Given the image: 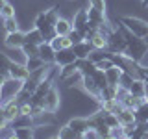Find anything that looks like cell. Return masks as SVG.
<instances>
[{
  "label": "cell",
  "instance_id": "obj_1",
  "mask_svg": "<svg viewBox=\"0 0 148 139\" xmlns=\"http://www.w3.org/2000/svg\"><path fill=\"white\" fill-rule=\"evenodd\" d=\"M59 19V13H58V8H52V9H45V11H41L39 15L35 17L34 24L35 28L43 34L45 41H50L56 34V22H58Z\"/></svg>",
  "mask_w": 148,
  "mask_h": 139
},
{
  "label": "cell",
  "instance_id": "obj_2",
  "mask_svg": "<svg viewBox=\"0 0 148 139\" xmlns=\"http://www.w3.org/2000/svg\"><path fill=\"white\" fill-rule=\"evenodd\" d=\"M124 32V37H126V52L132 59H135L137 63H141L145 59V56L148 54V43L145 41V37H139V35H133L130 30H126L122 24H120Z\"/></svg>",
  "mask_w": 148,
  "mask_h": 139
},
{
  "label": "cell",
  "instance_id": "obj_3",
  "mask_svg": "<svg viewBox=\"0 0 148 139\" xmlns=\"http://www.w3.org/2000/svg\"><path fill=\"white\" fill-rule=\"evenodd\" d=\"M24 89V80H17V78L6 76L2 80V104L13 100L18 96V93Z\"/></svg>",
  "mask_w": 148,
  "mask_h": 139
},
{
  "label": "cell",
  "instance_id": "obj_4",
  "mask_svg": "<svg viewBox=\"0 0 148 139\" xmlns=\"http://www.w3.org/2000/svg\"><path fill=\"white\" fill-rule=\"evenodd\" d=\"M120 24H122L126 30H130L133 35H139V37H146L148 34V22L143 21L139 17H132V15H122L119 19Z\"/></svg>",
  "mask_w": 148,
  "mask_h": 139
},
{
  "label": "cell",
  "instance_id": "obj_5",
  "mask_svg": "<svg viewBox=\"0 0 148 139\" xmlns=\"http://www.w3.org/2000/svg\"><path fill=\"white\" fill-rule=\"evenodd\" d=\"M108 50L111 54H124L126 52V37H124V32H122V28H120V21H119V30L115 28L109 34Z\"/></svg>",
  "mask_w": 148,
  "mask_h": 139
},
{
  "label": "cell",
  "instance_id": "obj_6",
  "mask_svg": "<svg viewBox=\"0 0 148 139\" xmlns=\"http://www.w3.org/2000/svg\"><path fill=\"white\" fill-rule=\"evenodd\" d=\"M59 106H61V95H59L58 87L52 85L45 96V109H46V113H56L59 109Z\"/></svg>",
  "mask_w": 148,
  "mask_h": 139
},
{
  "label": "cell",
  "instance_id": "obj_7",
  "mask_svg": "<svg viewBox=\"0 0 148 139\" xmlns=\"http://www.w3.org/2000/svg\"><path fill=\"white\" fill-rule=\"evenodd\" d=\"M24 43H26V34L21 32V30L9 32V34H6V37H4V45L11 50H21Z\"/></svg>",
  "mask_w": 148,
  "mask_h": 139
},
{
  "label": "cell",
  "instance_id": "obj_8",
  "mask_svg": "<svg viewBox=\"0 0 148 139\" xmlns=\"http://www.w3.org/2000/svg\"><path fill=\"white\" fill-rule=\"evenodd\" d=\"M8 76L11 78H17V80H28V76H30V69L26 67V63H18L13 59L11 65H9V71H8Z\"/></svg>",
  "mask_w": 148,
  "mask_h": 139
},
{
  "label": "cell",
  "instance_id": "obj_9",
  "mask_svg": "<svg viewBox=\"0 0 148 139\" xmlns=\"http://www.w3.org/2000/svg\"><path fill=\"white\" fill-rule=\"evenodd\" d=\"M76 54L72 52V48H61V50H58L54 56V63H56V67H65V65H69V63H74L76 61Z\"/></svg>",
  "mask_w": 148,
  "mask_h": 139
},
{
  "label": "cell",
  "instance_id": "obj_10",
  "mask_svg": "<svg viewBox=\"0 0 148 139\" xmlns=\"http://www.w3.org/2000/svg\"><path fill=\"white\" fill-rule=\"evenodd\" d=\"M2 111H4V115H6L8 122H13V120L21 115V102H18L17 98L9 100V102H6V104H2Z\"/></svg>",
  "mask_w": 148,
  "mask_h": 139
},
{
  "label": "cell",
  "instance_id": "obj_11",
  "mask_svg": "<svg viewBox=\"0 0 148 139\" xmlns=\"http://www.w3.org/2000/svg\"><path fill=\"white\" fill-rule=\"evenodd\" d=\"M95 50V46L91 45V41H87V39H83L82 43H76V45H72V52L76 54V58L78 59H85V58H89V54Z\"/></svg>",
  "mask_w": 148,
  "mask_h": 139
},
{
  "label": "cell",
  "instance_id": "obj_12",
  "mask_svg": "<svg viewBox=\"0 0 148 139\" xmlns=\"http://www.w3.org/2000/svg\"><path fill=\"white\" fill-rule=\"evenodd\" d=\"M108 39H109V34H106L102 30H95L87 41H91V45L95 48H108Z\"/></svg>",
  "mask_w": 148,
  "mask_h": 139
},
{
  "label": "cell",
  "instance_id": "obj_13",
  "mask_svg": "<svg viewBox=\"0 0 148 139\" xmlns=\"http://www.w3.org/2000/svg\"><path fill=\"white\" fill-rule=\"evenodd\" d=\"M76 65H78V71H80V74H83V76H92L95 74V71L98 67H96L95 61H91L89 58L85 59H76Z\"/></svg>",
  "mask_w": 148,
  "mask_h": 139
},
{
  "label": "cell",
  "instance_id": "obj_14",
  "mask_svg": "<svg viewBox=\"0 0 148 139\" xmlns=\"http://www.w3.org/2000/svg\"><path fill=\"white\" fill-rule=\"evenodd\" d=\"M54 56H56V50L52 48V45L48 41L39 45V58L43 59L45 63H54Z\"/></svg>",
  "mask_w": 148,
  "mask_h": 139
},
{
  "label": "cell",
  "instance_id": "obj_15",
  "mask_svg": "<svg viewBox=\"0 0 148 139\" xmlns=\"http://www.w3.org/2000/svg\"><path fill=\"white\" fill-rule=\"evenodd\" d=\"M67 124L74 130V132L80 133V137H82V136H83V132L89 128V119H87V117H74V119L69 120Z\"/></svg>",
  "mask_w": 148,
  "mask_h": 139
},
{
  "label": "cell",
  "instance_id": "obj_16",
  "mask_svg": "<svg viewBox=\"0 0 148 139\" xmlns=\"http://www.w3.org/2000/svg\"><path fill=\"white\" fill-rule=\"evenodd\" d=\"M117 115H119L120 124H135L137 122V115H135V109L133 108H124L122 106V109Z\"/></svg>",
  "mask_w": 148,
  "mask_h": 139
},
{
  "label": "cell",
  "instance_id": "obj_17",
  "mask_svg": "<svg viewBox=\"0 0 148 139\" xmlns=\"http://www.w3.org/2000/svg\"><path fill=\"white\" fill-rule=\"evenodd\" d=\"M72 21H67V19L59 17L58 22H56V34L58 35H69L72 32Z\"/></svg>",
  "mask_w": 148,
  "mask_h": 139
},
{
  "label": "cell",
  "instance_id": "obj_18",
  "mask_svg": "<svg viewBox=\"0 0 148 139\" xmlns=\"http://www.w3.org/2000/svg\"><path fill=\"white\" fill-rule=\"evenodd\" d=\"M13 137L17 139H30L35 136V126H18V128H13Z\"/></svg>",
  "mask_w": 148,
  "mask_h": 139
},
{
  "label": "cell",
  "instance_id": "obj_19",
  "mask_svg": "<svg viewBox=\"0 0 148 139\" xmlns=\"http://www.w3.org/2000/svg\"><path fill=\"white\" fill-rule=\"evenodd\" d=\"M145 89H146V82L145 78H135L133 83L130 85V93H132L133 96H145Z\"/></svg>",
  "mask_w": 148,
  "mask_h": 139
},
{
  "label": "cell",
  "instance_id": "obj_20",
  "mask_svg": "<svg viewBox=\"0 0 148 139\" xmlns=\"http://www.w3.org/2000/svg\"><path fill=\"white\" fill-rule=\"evenodd\" d=\"M120 74H122V69L117 67V65H113V67L106 69V78H108V83H111V85H119Z\"/></svg>",
  "mask_w": 148,
  "mask_h": 139
},
{
  "label": "cell",
  "instance_id": "obj_21",
  "mask_svg": "<svg viewBox=\"0 0 148 139\" xmlns=\"http://www.w3.org/2000/svg\"><path fill=\"white\" fill-rule=\"evenodd\" d=\"M13 128H18V126H35V117L34 115H26V113H21L18 117L11 122Z\"/></svg>",
  "mask_w": 148,
  "mask_h": 139
},
{
  "label": "cell",
  "instance_id": "obj_22",
  "mask_svg": "<svg viewBox=\"0 0 148 139\" xmlns=\"http://www.w3.org/2000/svg\"><path fill=\"white\" fill-rule=\"evenodd\" d=\"M78 72H80V71H78L76 61L65 65V67H59V78H61V80H69V78H72L74 74H78Z\"/></svg>",
  "mask_w": 148,
  "mask_h": 139
},
{
  "label": "cell",
  "instance_id": "obj_23",
  "mask_svg": "<svg viewBox=\"0 0 148 139\" xmlns=\"http://www.w3.org/2000/svg\"><path fill=\"white\" fill-rule=\"evenodd\" d=\"M26 43L41 45V43H45V37H43V34H41V32L37 30V28H34V30L26 32Z\"/></svg>",
  "mask_w": 148,
  "mask_h": 139
},
{
  "label": "cell",
  "instance_id": "obj_24",
  "mask_svg": "<svg viewBox=\"0 0 148 139\" xmlns=\"http://www.w3.org/2000/svg\"><path fill=\"white\" fill-rule=\"evenodd\" d=\"M58 137H59V139H74V137H80V133L74 132V130L69 126V124H65V126H59Z\"/></svg>",
  "mask_w": 148,
  "mask_h": 139
},
{
  "label": "cell",
  "instance_id": "obj_25",
  "mask_svg": "<svg viewBox=\"0 0 148 139\" xmlns=\"http://www.w3.org/2000/svg\"><path fill=\"white\" fill-rule=\"evenodd\" d=\"M13 59L6 56L4 52H0V78H6L8 76V71H9V65H11Z\"/></svg>",
  "mask_w": 148,
  "mask_h": 139
},
{
  "label": "cell",
  "instance_id": "obj_26",
  "mask_svg": "<svg viewBox=\"0 0 148 139\" xmlns=\"http://www.w3.org/2000/svg\"><path fill=\"white\" fill-rule=\"evenodd\" d=\"M21 52L24 54V58H35V56H39V45H32V43H24L21 48Z\"/></svg>",
  "mask_w": 148,
  "mask_h": 139
},
{
  "label": "cell",
  "instance_id": "obj_27",
  "mask_svg": "<svg viewBox=\"0 0 148 139\" xmlns=\"http://www.w3.org/2000/svg\"><path fill=\"white\" fill-rule=\"evenodd\" d=\"M135 115H137V122H146L148 120V100L143 102L139 108H135Z\"/></svg>",
  "mask_w": 148,
  "mask_h": 139
},
{
  "label": "cell",
  "instance_id": "obj_28",
  "mask_svg": "<svg viewBox=\"0 0 148 139\" xmlns=\"http://www.w3.org/2000/svg\"><path fill=\"white\" fill-rule=\"evenodd\" d=\"M92 80L96 82V85L100 87V89H104L106 85H108V78H106V71H102V69H96L95 74H92Z\"/></svg>",
  "mask_w": 148,
  "mask_h": 139
},
{
  "label": "cell",
  "instance_id": "obj_29",
  "mask_svg": "<svg viewBox=\"0 0 148 139\" xmlns=\"http://www.w3.org/2000/svg\"><path fill=\"white\" fill-rule=\"evenodd\" d=\"M133 80H135V76H133V74L122 71V74H120V80H119V85L124 87V89H130V85L133 83Z\"/></svg>",
  "mask_w": 148,
  "mask_h": 139
},
{
  "label": "cell",
  "instance_id": "obj_30",
  "mask_svg": "<svg viewBox=\"0 0 148 139\" xmlns=\"http://www.w3.org/2000/svg\"><path fill=\"white\" fill-rule=\"evenodd\" d=\"M24 63H26V67L30 69V72H32V71H37V69H41V67L45 65V61L39 58V56H35V58H28Z\"/></svg>",
  "mask_w": 148,
  "mask_h": 139
},
{
  "label": "cell",
  "instance_id": "obj_31",
  "mask_svg": "<svg viewBox=\"0 0 148 139\" xmlns=\"http://www.w3.org/2000/svg\"><path fill=\"white\" fill-rule=\"evenodd\" d=\"M4 22V30H6V34H9V32H17L18 30V24H17V19L15 17H9V19H2Z\"/></svg>",
  "mask_w": 148,
  "mask_h": 139
},
{
  "label": "cell",
  "instance_id": "obj_32",
  "mask_svg": "<svg viewBox=\"0 0 148 139\" xmlns=\"http://www.w3.org/2000/svg\"><path fill=\"white\" fill-rule=\"evenodd\" d=\"M0 17H2V19L15 17V6H13V4H9V2H6L2 6V9H0Z\"/></svg>",
  "mask_w": 148,
  "mask_h": 139
},
{
  "label": "cell",
  "instance_id": "obj_33",
  "mask_svg": "<svg viewBox=\"0 0 148 139\" xmlns=\"http://www.w3.org/2000/svg\"><path fill=\"white\" fill-rule=\"evenodd\" d=\"M109 137H126V130H124V124H117L109 130Z\"/></svg>",
  "mask_w": 148,
  "mask_h": 139
},
{
  "label": "cell",
  "instance_id": "obj_34",
  "mask_svg": "<svg viewBox=\"0 0 148 139\" xmlns=\"http://www.w3.org/2000/svg\"><path fill=\"white\" fill-rule=\"evenodd\" d=\"M69 37H71V41H72V45H76V43H82L85 37H83V34L80 30H76V28H72V32L69 34Z\"/></svg>",
  "mask_w": 148,
  "mask_h": 139
},
{
  "label": "cell",
  "instance_id": "obj_35",
  "mask_svg": "<svg viewBox=\"0 0 148 139\" xmlns=\"http://www.w3.org/2000/svg\"><path fill=\"white\" fill-rule=\"evenodd\" d=\"M82 137H85V139H96V137H100V133L96 132V128H92V126H89L83 132V136Z\"/></svg>",
  "mask_w": 148,
  "mask_h": 139
},
{
  "label": "cell",
  "instance_id": "obj_36",
  "mask_svg": "<svg viewBox=\"0 0 148 139\" xmlns=\"http://www.w3.org/2000/svg\"><path fill=\"white\" fill-rule=\"evenodd\" d=\"M113 59H111V58H106V59H102V61H98V63H96V67H98V69H102V71H106V69H109V67H113Z\"/></svg>",
  "mask_w": 148,
  "mask_h": 139
},
{
  "label": "cell",
  "instance_id": "obj_37",
  "mask_svg": "<svg viewBox=\"0 0 148 139\" xmlns=\"http://www.w3.org/2000/svg\"><path fill=\"white\" fill-rule=\"evenodd\" d=\"M89 6L100 9V11H106V0H89Z\"/></svg>",
  "mask_w": 148,
  "mask_h": 139
},
{
  "label": "cell",
  "instance_id": "obj_38",
  "mask_svg": "<svg viewBox=\"0 0 148 139\" xmlns=\"http://www.w3.org/2000/svg\"><path fill=\"white\" fill-rule=\"evenodd\" d=\"M32 109H34V106H32V102H30V100H26V102H21V113L32 115Z\"/></svg>",
  "mask_w": 148,
  "mask_h": 139
},
{
  "label": "cell",
  "instance_id": "obj_39",
  "mask_svg": "<svg viewBox=\"0 0 148 139\" xmlns=\"http://www.w3.org/2000/svg\"><path fill=\"white\" fill-rule=\"evenodd\" d=\"M6 124H8V119H6V115H4V111H2V106H0V132L6 128Z\"/></svg>",
  "mask_w": 148,
  "mask_h": 139
},
{
  "label": "cell",
  "instance_id": "obj_40",
  "mask_svg": "<svg viewBox=\"0 0 148 139\" xmlns=\"http://www.w3.org/2000/svg\"><path fill=\"white\" fill-rule=\"evenodd\" d=\"M2 80L4 78H0V106H2Z\"/></svg>",
  "mask_w": 148,
  "mask_h": 139
},
{
  "label": "cell",
  "instance_id": "obj_41",
  "mask_svg": "<svg viewBox=\"0 0 148 139\" xmlns=\"http://www.w3.org/2000/svg\"><path fill=\"white\" fill-rule=\"evenodd\" d=\"M145 96H146V100H148V83H146V89H145Z\"/></svg>",
  "mask_w": 148,
  "mask_h": 139
},
{
  "label": "cell",
  "instance_id": "obj_42",
  "mask_svg": "<svg viewBox=\"0 0 148 139\" xmlns=\"http://www.w3.org/2000/svg\"><path fill=\"white\" fill-rule=\"evenodd\" d=\"M6 4V0H0V9H2V6Z\"/></svg>",
  "mask_w": 148,
  "mask_h": 139
},
{
  "label": "cell",
  "instance_id": "obj_43",
  "mask_svg": "<svg viewBox=\"0 0 148 139\" xmlns=\"http://www.w3.org/2000/svg\"><path fill=\"white\" fill-rule=\"evenodd\" d=\"M145 41H146V43H148V34H146V37H145Z\"/></svg>",
  "mask_w": 148,
  "mask_h": 139
}]
</instances>
